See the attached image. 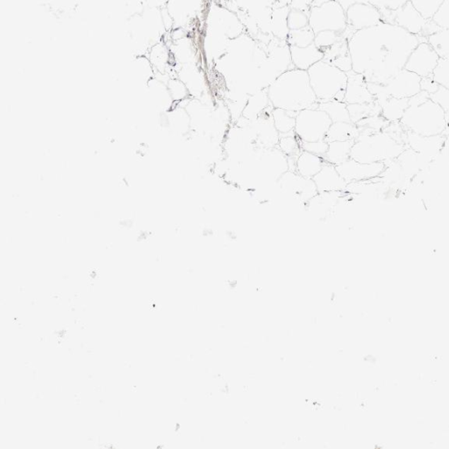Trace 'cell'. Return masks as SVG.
I'll list each match as a JSON object with an SVG mask.
<instances>
[{"label": "cell", "instance_id": "7402d4cb", "mask_svg": "<svg viewBox=\"0 0 449 449\" xmlns=\"http://www.w3.org/2000/svg\"><path fill=\"white\" fill-rule=\"evenodd\" d=\"M327 163L324 156L313 154L308 151H302L297 159L296 173L301 177L313 180Z\"/></svg>", "mask_w": 449, "mask_h": 449}, {"label": "cell", "instance_id": "ab89813d", "mask_svg": "<svg viewBox=\"0 0 449 449\" xmlns=\"http://www.w3.org/2000/svg\"><path fill=\"white\" fill-rule=\"evenodd\" d=\"M287 21L290 30H297L309 25V14L290 8Z\"/></svg>", "mask_w": 449, "mask_h": 449}, {"label": "cell", "instance_id": "1f68e13d", "mask_svg": "<svg viewBox=\"0 0 449 449\" xmlns=\"http://www.w3.org/2000/svg\"><path fill=\"white\" fill-rule=\"evenodd\" d=\"M348 110L350 119L354 124L358 123L368 117L382 115V107L375 101L367 104H349Z\"/></svg>", "mask_w": 449, "mask_h": 449}, {"label": "cell", "instance_id": "ac0fdd59", "mask_svg": "<svg viewBox=\"0 0 449 449\" xmlns=\"http://www.w3.org/2000/svg\"><path fill=\"white\" fill-rule=\"evenodd\" d=\"M397 160L399 161L401 167H402L405 176L411 181L414 180L422 171L427 169L433 162L427 156L419 154V153L407 147L404 148Z\"/></svg>", "mask_w": 449, "mask_h": 449}, {"label": "cell", "instance_id": "d590c367", "mask_svg": "<svg viewBox=\"0 0 449 449\" xmlns=\"http://www.w3.org/2000/svg\"><path fill=\"white\" fill-rule=\"evenodd\" d=\"M426 20H432L444 0H409Z\"/></svg>", "mask_w": 449, "mask_h": 449}, {"label": "cell", "instance_id": "2e32d148", "mask_svg": "<svg viewBox=\"0 0 449 449\" xmlns=\"http://www.w3.org/2000/svg\"><path fill=\"white\" fill-rule=\"evenodd\" d=\"M348 74L345 100L346 104H367L375 101L373 95L368 89V83L364 76L354 71Z\"/></svg>", "mask_w": 449, "mask_h": 449}, {"label": "cell", "instance_id": "8d00e7d4", "mask_svg": "<svg viewBox=\"0 0 449 449\" xmlns=\"http://www.w3.org/2000/svg\"><path fill=\"white\" fill-rule=\"evenodd\" d=\"M344 37L343 33L321 31L315 35V45L323 52Z\"/></svg>", "mask_w": 449, "mask_h": 449}, {"label": "cell", "instance_id": "60d3db41", "mask_svg": "<svg viewBox=\"0 0 449 449\" xmlns=\"http://www.w3.org/2000/svg\"><path fill=\"white\" fill-rule=\"evenodd\" d=\"M368 3L373 5L379 10L382 16L392 11L400 9L409 2V0H368Z\"/></svg>", "mask_w": 449, "mask_h": 449}, {"label": "cell", "instance_id": "ba28073f", "mask_svg": "<svg viewBox=\"0 0 449 449\" xmlns=\"http://www.w3.org/2000/svg\"><path fill=\"white\" fill-rule=\"evenodd\" d=\"M276 185L284 195L305 204L319 193L315 181L303 177L293 171L288 170L279 178Z\"/></svg>", "mask_w": 449, "mask_h": 449}, {"label": "cell", "instance_id": "b9f144b4", "mask_svg": "<svg viewBox=\"0 0 449 449\" xmlns=\"http://www.w3.org/2000/svg\"><path fill=\"white\" fill-rule=\"evenodd\" d=\"M432 20L441 28H449V0H444Z\"/></svg>", "mask_w": 449, "mask_h": 449}, {"label": "cell", "instance_id": "f1b7e54d", "mask_svg": "<svg viewBox=\"0 0 449 449\" xmlns=\"http://www.w3.org/2000/svg\"><path fill=\"white\" fill-rule=\"evenodd\" d=\"M409 107V98H390L382 107V116L389 123L400 122Z\"/></svg>", "mask_w": 449, "mask_h": 449}, {"label": "cell", "instance_id": "cb8c5ba5", "mask_svg": "<svg viewBox=\"0 0 449 449\" xmlns=\"http://www.w3.org/2000/svg\"><path fill=\"white\" fill-rule=\"evenodd\" d=\"M289 12L290 6L276 7L272 9L269 29L274 37L287 41L290 33L287 21Z\"/></svg>", "mask_w": 449, "mask_h": 449}, {"label": "cell", "instance_id": "8fae6325", "mask_svg": "<svg viewBox=\"0 0 449 449\" xmlns=\"http://www.w3.org/2000/svg\"><path fill=\"white\" fill-rule=\"evenodd\" d=\"M339 175L349 182L374 180L381 176L385 164L383 163H361L354 159L335 166Z\"/></svg>", "mask_w": 449, "mask_h": 449}, {"label": "cell", "instance_id": "d6a6232c", "mask_svg": "<svg viewBox=\"0 0 449 449\" xmlns=\"http://www.w3.org/2000/svg\"><path fill=\"white\" fill-rule=\"evenodd\" d=\"M426 40L440 58L449 59V28H441Z\"/></svg>", "mask_w": 449, "mask_h": 449}, {"label": "cell", "instance_id": "ee69618b", "mask_svg": "<svg viewBox=\"0 0 449 449\" xmlns=\"http://www.w3.org/2000/svg\"><path fill=\"white\" fill-rule=\"evenodd\" d=\"M430 98L439 105L445 112H449V88L440 86L436 93L430 95Z\"/></svg>", "mask_w": 449, "mask_h": 449}, {"label": "cell", "instance_id": "277c9868", "mask_svg": "<svg viewBox=\"0 0 449 449\" xmlns=\"http://www.w3.org/2000/svg\"><path fill=\"white\" fill-rule=\"evenodd\" d=\"M405 145L383 130L381 132L361 133L350 153V158L361 163H385L397 159L404 151Z\"/></svg>", "mask_w": 449, "mask_h": 449}, {"label": "cell", "instance_id": "e575fe53", "mask_svg": "<svg viewBox=\"0 0 449 449\" xmlns=\"http://www.w3.org/2000/svg\"><path fill=\"white\" fill-rule=\"evenodd\" d=\"M315 31L313 30V28L310 27V25H308V27L297 29V30H290L287 42L290 46L305 47L315 43Z\"/></svg>", "mask_w": 449, "mask_h": 449}, {"label": "cell", "instance_id": "7c38bea8", "mask_svg": "<svg viewBox=\"0 0 449 449\" xmlns=\"http://www.w3.org/2000/svg\"><path fill=\"white\" fill-rule=\"evenodd\" d=\"M346 23L353 30L375 27L383 23V17L377 7L371 3H357L346 11Z\"/></svg>", "mask_w": 449, "mask_h": 449}, {"label": "cell", "instance_id": "f6af8a7d", "mask_svg": "<svg viewBox=\"0 0 449 449\" xmlns=\"http://www.w3.org/2000/svg\"><path fill=\"white\" fill-rule=\"evenodd\" d=\"M313 5V0H291L290 8L301 11L309 14Z\"/></svg>", "mask_w": 449, "mask_h": 449}, {"label": "cell", "instance_id": "5b68a950", "mask_svg": "<svg viewBox=\"0 0 449 449\" xmlns=\"http://www.w3.org/2000/svg\"><path fill=\"white\" fill-rule=\"evenodd\" d=\"M312 88L319 103L344 101L348 74L321 60L308 71Z\"/></svg>", "mask_w": 449, "mask_h": 449}, {"label": "cell", "instance_id": "4fadbf2b", "mask_svg": "<svg viewBox=\"0 0 449 449\" xmlns=\"http://www.w3.org/2000/svg\"><path fill=\"white\" fill-rule=\"evenodd\" d=\"M421 76L404 69L385 83V86L390 97L410 98L421 93Z\"/></svg>", "mask_w": 449, "mask_h": 449}, {"label": "cell", "instance_id": "681fc988", "mask_svg": "<svg viewBox=\"0 0 449 449\" xmlns=\"http://www.w3.org/2000/svg\"><path fill=\"white\" fill-rule=\"evenodd\" d=\"M338 2L346 12V11L348 10L350 6L355 5V4L368 2V0H338Z\"/></svg>", "mask_w": 449, "mask_h": 449}, {"label": "cell", "instance_id": "74e56055", "mask_svg": "<svg viewBox=\"0 0 449 449\" xmlns=\"http://www.w3.org/2000/svg\"><path fill=\"white\" fill-rule=\"evenodd\" d=\"M432 78L438 85L449 88V59L440 58L436 69H434Z\"/></svg>", "mask_w": 449, "mask_h": 449}, {"label": "cell", "instance_id": "9a60e30c", "mask_svg": "<svg viewBox=\"0 0 449 449\" xmlns=\"http://www.w3.org/2000/svg\"><path fill=\"white\" fill-rule=\"evenodd\" d=\"M203 0H168L166 9L173 17L174 28H185L202 10Z\"/></svg>", "mask_w": 449, "mask_h": 449}, {"label": "cell", "instance_id": "ffe728a7", "mask_svg": "<svg viewBox=\"0 0 449 449\" xmlns=\"http://www.w3.org/2000/svg\"><path fill=\"white\" fill-rule=\"evenodd\" d=\"M292 64L295 69L308 71L310 68L323 60L324 52L315 43L305 47L290 46Z\"/></svg>", "mask_w": 449, "mask_h": 449}, {"label": "cell", "instance_id": "7a4b0ae2", "mask_svg": "<svg viewBox=\"0 0 449 449\" xmlns=\"http://www.w3.org/2000/svg\"><path fill=\"white\" fill-rule=\"evenodd\" d=\"M267 90L274 108L298 113L305 109L319 107L308 71L289 69L281 74Z\"/></svg>", "mask_w": 449, "mask_h": 449}, {"label": "cell", "instance_id": "f546056e", "mask_svg": "<svg viewBox=\"0 0 449 449\" xmlns=\"http://www.w3.org/2000/svg\"><path fill=\"white\" fill-rule=\"evenodd\" d=\"M317 108L326 112L333 123L351 122L348 110V104L344 101L323 102V103H319V107Z\"/></svg>", "mask_w": 449, "mask_h": 449}, {"label": "cell", "instance_id": "4316f807", "mask_svg": "<svg viewBox=\"0 0 449 449\" xmlns=\"http://www.w3.org/2000/svg\"><path fill=\"white\" fill-rule=\"evenodd\" d=\"M148 58L151 61L153 68L161 74H163L164 72H166V69L170 67V60L173 57L171 54L170 47L162 41L149 49Z\"/></svg>", "mask_w": 449, "mask_h": 449}, {"label": "cell", "instance_id": "d4e9b609", "mask_svg": "<svg viewBox=\"0 0 449 449\" xmlns=\"http://www.w3.org/2000/svg\"><path fill=\"white\" fill-rule=\"evenodd\" d=\"M173 59L180 65L196 64V51L194 45L187 35L180 40L173 41V46L170 47Z\"/></svg>", "mask_w": 449, "mask_h": 449}, {"label": "cell", "instance_id": "bcb514c9", "mask_svg": "<svg viewBox=\"0 0 449 449\" xmlns=\"http://www.w3.org/2000/svg\"><path fill=\"white\" fill-rule=\"evenodd\" d=\"M421 91L429 95L436 93L440 86L434 81L432 76L428 78H422L421 82Z\"/></svg>", "mask_w": 449, "mask_h": 449}, {"label": "cell", "instance_id": "7bdbcfd3", "mask_svg": "<svg viewBox=\"0 0 449 449\" xmlns=\"http://www.w3.org/2000/svg\"><path fill=\"white\" fill-rule=\"evenodd\" d=\"M303 151L313 153L317 156H324L328 148V142L326 140L315 142L301 141Z\"/></svg>", "mask_w": 449, "mask_h": 449}, {"label": "cell", "instance_id": "d6986e66", "mask_svg": "<svg viewBox=\"0 0 449 449\" xmlns=\"http://www.w3.org/2000/svg\"><path fill=\"white\" fill-rule=\"evenodd\" d=\"M345 192H321L305 204L310 213L317 218L327 217L332 211L337 209Z\"/></svg>", "mask_w": 449, "mask_h": 449}, {"label": "cell", "instance_id": "484cf974", "mask_svg": "<svg viewBox=\"0 0 449 449\" xmlns=\"http://www.w3.org/2000/svg\"><path fill=\"white\" fill-rule=\"evenodd\" d=\"M360 135L358 127L352 122H337L332 124L327 134L326 141H356Z\"/></svg>", "mask_w": 449, "mask_h": 449}, {"label": "cell", "instance_id": "4dcf8cb0", "mask_svg": "<svg viewBox=\"0 0 449 449\" xmlns=\"http://www.w3.org/2000/svg\"><path fill=\"white\" fill-rule=\"evenodd\" d=\"M298 113L288 112L283 110V109L274 108L272 112L274 125H275L280 135L294 132L296 117H297Z\"/></svg>", "mask_w": 449, "mask_h": 449}, {"label": "cell", "instance_id": "e0dca14e", "mask_svg": "<svg viewBox=\"0 0 449 449\" xmlns=\"http://www.w3.org/2000/svg\"><path fill=\"white\" fill-rule=\"evenodd\" d=\"M315 181L317 192H345L348 182L343 180L339 174L337 167L327 163L322 170L313 178Z\"/></svg>", "mask_w": 449, "mask_h": 449}, {"label": "cell", "instance_id": "603a6c76", "mask_svg": "<svg viewBox=\"0 0 449 449\" xmlns=\"http://www.w3.org/2000/svg\"><path fill=\"white\" fill-rule=\"evenodd\" d=\"M270 103L268 90L264 89L251 94L248 97L245 108L243 112V117L248 120H255L264 112Z\"/></svg>", "mask_w": 449, "mask_h": 449}, {"label": "cell", "instance_id": "6da1fadb", "mask_svg": "<svg viewBox=\"0 0 449 449\" xmlns=\"http://www.w3.org/2000/svg\"><path fill=\"white\" fill-rule=\"evenodd\" d=\"M421 42H427L426 38L385 21L356 31L349 40L353 71L363 75L367 83L385 85L404 69Z\"/></svg>", "mask_w": 449, "mask_h": 449}, {"label": "cell", "instance_id": "5bb4252c", "mask_svg": "<svg viewBox=\"0 0 449 449\" xmlns=\"http://www.w3.org/2000/svg\"><path fill=\"white\" fill-rule=\"evenodd\" d=\"M447 136L444 135H432L426 136L412 132H407L404 138L405 147L424 155L427 158L436 160L443 152L446 146Z\"/></svg>", "mask_w": 449, "mask_h": 449}, {"label": "cell", "instance_id": "52a82bcc", "mask_svg": "<svg viewBox=\"0 0 449 449\" xmlns=\"http://www.w3.org/2000/svg\"><path fill=\"white\" fill-rule=\"evenodd\" d=\"M309 25L315 35L321 31L343 33L348 28L345 10L338 0H327L322 5L312 6Z\"/></svg>", "mask_w": 449, "mask_h": 449}, {"label": "cell", "instance_id": "7dc6e473", "mask_svg": "<svg viewBox=\"0 0 449 449\" xmlns=\"http://www.w3.org/2000/svg\"><path fill=\"white\" fill-rule=\"evenodd\" d=\"M441 28L439 27L433 20H427L424 28H423L422 31L419 35L422 36V37H428V36L436 34V33L439 32Z\"/></svg>", "mask_w": 449, "mask_h": 449}, {"label": "cell", "instance_id": "83f0119b", "mask_svg": "<svg viewBox=\"0 0 449 449\" xmlns=\"http://www.w3.org/2000/svg\"><path fill=\"white\" fill-rule=\"evenodd\" d=\"M355 141H333L328 144V148L324 158L327 163L334 166L339 165L350 159V153Z\"/></svg>", "mask_w": 449, "mask_h": 449}, {"label": "cell", "instance_id": "f35d334b", "mask_svg": "<svg viewBox=\"0 0 449 449\" xmlns=\"http://www.w3.org/2000/svg\"><path fill=\"white\" fill-rule=\"evenodd\" d=\"M168 89H169L171 98L175 101H182L189 96L187 87L180 78H171L168 82Z\"/></svg>", "mask_w": 449, "mask_h": 449}, {"label": "cell", "instance_id": "c3c4849f", "mask_svg": "<svg viewBox=\"0 0 449 449\" xmlns=\"http://www.w3.org/2000/svg\"><path fill=\"white\" fill-rule=\"evenodd\" d=\"M144 2L148 7L162 9L166 6L168 0H144Z\"/></svg>", "mask_w": 449, "mask_h": 449}, {"label": "cell", "instance_id": "3957f363", "mask_svg": "<svg viewBox=\"0 0 449 449\" xmlns=\"http://www.w3.org/2000/svg\"><path fill=\"white\" fill-rule=\"evenodd\" d=\"M400 124L407 132L426 136L444 135L448 129L446 112L430 98V95L421 91L409 98V107Z\"/></svg>", "mask_w": 449, "mask_h": 449}, {"label": "cell", "instance_id": "30bf717a", "mask_svg": "<svg viewBox=\"0 0 449 449\" xmlns=\"http://www.w3.org/2000/svg\"><path fill=\"white\" fill-rule=\"evenodd\" d=\"M385 23L399 25L412 35H419L427 20L414 8L410 1L400 9L382 16Z\"/></svg>", "mask_w": 449, "mask_h": 449}, {"label": "cell", "instance_id": "44dd1931", "mask_svg": "<svg viewBox=\"0 0 449 449\" xmlns=\"http://www.w3.org/2000/svg\"><path fill=\"white\" fill-rule=\"evenodd\" d=\"M178 78L185 83L189 90V95L194 96H202L204 95V87H206V80L203 73L196 64L181 65L178 71Z\"/></svg>", "mask_w": 449, "mask_h": 449}, {"label": "cell", "instance_id": "8992f818", "mask_svg": "<svg viewBox=\"0 0 449 449\" xmlns=\"http://www.w3.org/2000/svg\"><path fill=\"white\" fill-rule=\"evenodd\" d=\"M332 124L326 112L320 108H308L298 113L294 131L301 141H320L326 140Z\"/></svg>", "mask_w": 449, "mask_h": 449}, {"label": "cell", "instance_id": "9c48e42d", "mask_svg": "<svg viewBox=\"0 0 449 449\" xmlns=\"http://www.w3.org/2000/svg\"><path fill=\"white\" fill-rule=\"evenodd\" d=\"M440 57L428 42H421L409 57L404 69L421 78L432 76Z\"/></svg>", "mask_w": 449, "mask_h": 449}, {"label": "cell", "instance_id": "836d02e7", "mask_svg": "<svg viewBox=\"0 0 449 449\" xmlns=\"http://www.w3.org/2000/svg\"><path fill=\"white\" fill-rule=\"evenodd\" d=\"M277 148H279L287 158H298V156L301 155L303 151L301 141H299L297 135H296L295 131L290 134L280 135Z\"/></svg>", "mask_w": 449, "mask_h": 449}]
</instances>
